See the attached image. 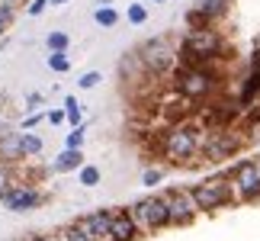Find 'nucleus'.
I'll list each match as a JSON object with an SVG mask.
<instances>
[{
    "instance_id": "obj_1",
    "label": "nucleus",
    "mask_w": 260,
    "mask_h": 241,
    "mask_svg": "<svg viewBox=\"0 0 260 241\" xmlns=\"http://www.w3.org/2000/svg\"><path fill=\"white\" fill-rule=\"evenodd\" d=\"M222 52H225V39L212 26L186 29L183 42L177 48V55L183 58V65H209V62H215V58H222Z\"/></svg>"
},
{
    "instance_id": "obj_2",
    "label": "nucleus",
    "mask_w": 260,
    "mask_h": 241,
    "mask_svg": "<svg viewBox=\"0 0 260 241\" xmlns=\"http://www.w3.org/2000/svg\"><path fill=\"white\" fill-rule=\"evenodd\" d=\"M174 87L186 103H203L218 90V74L209 65H180L174 68Z\"/></svg>"
},
{
    "instance_id": "obj_3",
    "label": "nucleus",
    "mask_w": 260,
    "mask_h": 241,
    "mask_svg": "<svg viewBox=\"0 0 260 241\" xmlns=\"http://www.w3.org/2000/svg\"><path fill=\"white\" fill-rule=\"evenodd\" d=\"M199 148H203V129L193 123H177L161 132V152L174 164H189V158H196Z\"/></svg>"
},
{
    "instance_id": "obj_4",
    "label": "nucleus",
    "mask_w": 260,
    "mask_h": 241,
    "mask_svg": "<svg viewBox=\"0 0 260 241\" xmlns=\"http://www.w3.org/2000/svg\"><path fill=\"white\" fill-rule=\"evenodd\" d=\"M135 55H138V65L154 77H164L177 68V48L167 36H154V39H148V42H142V48H138Z\"/></svg>"
},
{
    "instance_id": "obj_5",
    "label": "nucleus",
    "mask_w": 260,
    "mask_h": 241,
    "mask_svg": "<svg viewBox=\"0 0 260 241\" xmlns=\"http://www.w3.org/2000/svg\"><path fill=\"white\" fill-rule=\"evenodd\" d=\"M241 138H238L232 129H209V132L203 135V148H199V155H203L206 161H212V164H222V161L235 158L238 152H241Z\"/></svg>"
},
{
    "instance_id": "obj_6",
    "label": "nucleus",
    "mask_w": 260,
    "mask_h": 241,
    "mask_svg": "<svg viewBox=\"0 0 260 241\" xmlns=\"http://www.w3.org/2000/svg\"><path fill=\"white\" fill-rule=\"evenodd\" d=\"M128 213H132L138 232H157V228H167L171 225V209H167L164 196H145L138 199L135 206H128Z\"/></svg>"
},
{
    "instance_id": "obj_7",
    "label": "nucleus",
    "mask_w": 260,
    "mask_h": 241,
    "mask_svg": "<svg viewBox=\"0 0 260 241\" xmlns=\"http://www.w3.org/2000/svg\"><path fill=\"white\" fill-rule=\"evenodd\" d=\"M193 199H196L199 213H215V209H222L228 199H232V180L228 177L203 180V184L193 187Z\"/></svg>"
},
{
    "instance_id": "obj_8",
    "label": "nucleus",
    "mask_w": 260,
    "mask_h": 241,
    "mask_svg": "<svg viewBox=\"0 0 260 241\" xmlns=\"http://www.w3.org/2000/svg\"><path fill=\"white\" fill-rule=\"evenodd\" d=\"M232 190L238 193V199H257L260 196V161H241L232 170Z\"/></svg>"
},
{
    "instance_id": "obj_9",
    "label": "nucleus",
    "mask_w": 260,
    "mask_h": 241,
    "mask_svg": "<svg viewBox=\"0 0 260 241\" xmlns=\"http://www.w3.org/2000/svg\"><path fill=\"white\" fill-rule=\"evenodd\" d=\"M164 196V203L167 209H171V225H189L196 219V199H193V190H186V187H174V190H167Z\"/></svg>"
},
{
    "instance_id": "obj_10",
    "label": "nucleus",
    "mask_w": 260,
    "mask_h": 241,
    "mask_svg": "<svg viewBox=\"0 0 260 241\" xmlns=\"http://www.w3.org/2000/svg\"><path fill=\"white\" fill-rule=\"evenodd\" d=\"M0 203H4V209H10V213H29V209H36L42 203V193H39L36 187H29V184L13 180V184L0 193Z\"/></svg>"
},
{
    "instance_id": "obj_11",
    "label": "nucleus",
    "mask_w": 260,
    "mask_h": 241,
    "mask_svg": "<svg viewBox=\"0 0 260 241\" xmlns=\"http://www.w3.org/2000/svg\"><path fill=\"white\" fill-rule=\"evenodd\" d=\"M74 222L81 225L84 232H90L96 241H109V222H113V213H109V209H93V213L74 219Z\"/></svg>"
},
{
    "instance_id": "obj_12",
    "label": "nucleus",
    "mask_w": 260,
    "mask_h": 241,
    "mask_svg": "<svg viewBox=\"0 0 260 241\" xmlns=\"http://www.w3.org/2000/svg\"><path fill=\"white\" fill-rule=\"evenodd\" d=\"M138 238V225L128 209H119L113 213V222H109V241H135Z\"/></svg>"
},
{
    "instance_id": "obj_13",
    "label": "nucleus",
    "mask_w": 260,
    "mask_h": 241,
    "mask_svg": "<svg viewBox=\"0 0 260 241\" xmlns=\"http://www.w3.org/2000/svg\"><path fill=\"white\" fill-rule=\"evenodd\" d=\"M257 97H260V77H257L254 71H247V74L241 77V90H238V106L247 109Z\"/></svg>"
},
{
    "instance_id": "obj_14",
    "label": "nucleus",
    "mask_w": 260,
    "mask_h": 241,
    "mask_svg": "<svg viewBox=\"0 0 260 241\" xmlns=\"http://www.w3.org/2000/svg\"><path fill=\"white\" fill-rule=\"evenodd\" d=\"M81 167H84V152H81V148H64V152L55 158V164H52V170H58V174L81 170Z\"/></svg>"
},
{
    "instance_id": "obj_15",
    "label": "nucleus",
    "mask_w": 260,
    "mask_h": 241,
    "mask_svg": "<svg viewBox=\"0 0 260 241\" xmlns=\"http://www.w3.org/2000/svg\"><path fill=\"white\" fill-rule=\"evenodd\" d=\"M42 148H45L42 135L29 132V129H19V152H23V161H29V158H39V155H42Z\"/></svg>"
},
{
    "instance_id": "obj_16",
    "label": "nucleus",
    "mask_w": 260,
    "mask_h": 241,
    "mask_svg": "<svg viewBox=\"0 0 260 241\" xmlns=\"http://www.w3.org/2000/svg\"><path fill=\"white\" fill-rule=\"evenodd\" d=\"M0 158L13 161V164H16V161H23V152H19V132H16V129L0 138Z\"/></svg>"
},
{
    "instance_id": "obj_17",
    "label": "nucleus",
    "mask_w": 260,
    "mask_h": 241,
    "mask_svg": "<svg viewBox=\"0 0 260 241\" xmlns=\"http://www.w3.org/2000/svg\"><path fill=\"white\" fill-rule=\"evenodd\" d=\"M228 4H232V0H203V4H196V10L209 19V23H215V19H222L228 13Z\"/></svg>"
},
{
    "instance_id": "obj_18",
    "label": "nucleus",
    "mask_w": 260,
    "mask_h": 241,
    "mask_svg": "<svg viewBox=\"0 0 260 241\" xmlns=\"http://www.w3.org/2000/svg\"><path fill=\"white\" fill-rule=\"evenodd\" d=\"M93 23H96V26H103V29H113V26L119 23V13H116L113 7H96Z\"/></svg>"
},
{
    "instance_id": "obj_19",
    "label": "nucleus",
    "mask_w": 260,
    "mask_h": 241,
    "mask_svg": "<svg viewBox=\"0 0 260 241\" xmlns=\"http://www.w3.org/2000/svg\"><path fill=\"white\" fill-rule=\"evenodd\" d=\"M45 45H48V52H68L71 39H68V33L55 29V33H48V36H45Z\"/></svg>"
},
{
    "instance_id": "obj_20",
    "label": "nucleus",
    "mask_w": 260,
    "mask_h": 241,
    "mask_svg": "<svg viewBox=\"0 0 260 241\" xmlns=\"http://www.w3.org/2000/svg\"><path fill=\"white\" fill-rule=\"evenodd\" d=\"M48 68H52L55 74H68L71 71V58H68V52H48Z\"/></svg>"
},
{
    "instance_id": "obj_21",
    "label": "nucleus",
    "mask_w": 260,
    "mask_h": 241,
    "mask_svg": "<svg viewBox=\"0 0 260 241\" xmlns=\"http://www.w3.org/2000/svg\"><path fill=\"white\" fill-rule=\"evenodd\" d=\"M61 238H64V241H96V238L90 235V232H84V228L77 225V222H71V225H64V232H61Z\"/></svg>"
},
{
    "instance_id": "obj_22",
    "label": "nucleus",
    "mask_w": 260,
    "mask_h": 241,
    "mask_svg": "<svg viewBox=\"0 0 260 241\" xmlns=\"http://www.w3.org/2000/svg\"><path fill=\"white\" fill-rule=\"evenodd\" d=\"M13 19H16V10L0 0V39H4V36H7V29L13 26Z\"/></svg>"
},
{
    "instance_id": "obj_23",
    "label": "nucleus",
    "mask_w": 260,
    "mask_h": 241,
    "mask_svg": "<svg viewBox=\"0 0 260 241\" xmlns=\"http://www.w3.org/2000/svg\"><path fill=\"white\" fill-rule=\"evenodd\" d=\"M64 116H68V123L71 126H81L84 119H81V103H77L74 97H64Z\"/></svg>"
},
{
    "instance_id": "obj_24",
    "label": "nucleus",
    "mask_w": 260,
    "mask_h": 241,
    "mask_svg": "<svg viewBox=\"0 0 260 241\" xmlns=\"http://www.w3.org/2000/svg\"><path fill=\"white\" fill-rule=\"evenodd\" d=\"M84 138H87V129H84V123H81V126H74L71 132H68L64 148H84Z\"/></svg>"
},
{
    "instance_id": "obj_25",
    "label": "nucleus",
    "mask_w": 260,
    "mask_h": 241,
    "mask_svg": "<svg viewBox=\"0 0 260 241\" xmlns=\"http://www.w3.org/2000/svg\"><path fill=\"white\" fill-rule=\"evenodd\" d=\"M13 161H7V158H0V193H4V190L13 184Z\"/></svg>"
},
{
    "instance_id": "obj_26",
    "label": "nucleus",
    "mask_w": 260,
    "mask_h": 241,
    "mask_svg": "<svg viewBox=\"0 0 260 241\" xmlns=\"http://www.w3.org/2000/svg\"><path fill=\"white\" fill-rule=\"evenodd\" d=\"M125 16H128V23H132V26H142L145 19H148V7H145V4H132Z\"/></svg>"
},
{
    "instance_id": "obj_27",
    "label": "nucleus",
    "mask_w": 260,
    "mask_h": 241,
    "mask_svg": "<svg viewBox=\"0 0 260 241\" xmlns=\"http://www.w3.org/2000/svg\"><path fill=\"white\" fill-rule=\"evenodd\" d=\"M81 184H84V187H96V184H100V167L84 164V167H81Z\"/></svg>"
},
{
    "instance_id": "obj_28",
    "label": "nucleus",
    "mask_w": 260,
    "mask_h": 241,
    "mask_svg": "<svg viewBox=\"0 0 260 241\" xmlns=\"http://www.w3.org/2000/svg\"><path fill=\"white\" fill-rule=\"evenodd\" d=\"M186 26H189V29H199V26H212V23H209V19L193 7V10H186Z\"/></svg>"
},
{
    "instance_id": "obj_29",
    "label": "nucleus",
    "mask_w": 260,
    "mask_h": 241,
    "mask_svg": "<svg viewBox=\"0 0 260 241\" xmlns=\"http://www.w3.org/2000/svg\"><path fill=\"white\" fill-rule=\"evenodd\" d=\"M100 80H103V74H100V71H87V74H81L77 87H81V90H90V87H96Z\"/></svg>"
},
{
    "instance_id": "obj_30",
    "label": "nucleus",
    "mask_w": 260,
    "mask_h": 241,
    "mask_svg": "<svg viewBox=\"0 0 260 241\" xmlns=\"http://www.w3.org/2000/svg\"><path fill=\"white\" fill-rule=\"evenodd\" d=\"M48 7H52V0H29V4H26V13L29 16H42Z\"/></svg>"
},
{
    "instance_id": "obj_31",
    "label": "nucleus",
    "mask_w": 260,
    "mask_h": 241,
    "mask_svg": "<svg viewBox=\"0 0 260 241\" xmlns=\"http://www.w3.org/2000/svg\"><path fill=\"white\" fill-rule=\"evenodd\" d=\"M161 177H164V170L151 167V170H145V174H142V184L145 187H157V184H161Z\"/></svg>"
},
{
    "instance_id": "obj_32",
    "label": "nucleus",
    "mask_w": 260,
    "mask_h": 241,
    "mask_svg": "<svg viewBox=\"0 0 260 241\" xmlns=\"http://www.w3.org/2000/svg\"><path fill=\"white\" fill-rule=\"evenodd\" d=\"M39 123H42V113H32V116H26L23 123H19V129H36Z\"/></svg>"
},
{
    "instance_id": "obj_33",
    "label": "nucleus",
    "mask_w": 260,
    "mask_h": 241,
    "mask_svg": "<svg viewBox=\"0 0 260 241\" xmlns=\"http://www.w3.org/2000/svg\"><path fill=\"white\" fill-rule=\"evenodd\" d=\"M45 119H48V123H52V126H61L68 116H64V109H52V113H48Z\"/></svg>"
},
{
    "instance_id": "obj_34",
    "label": "nucleus",
    "mask_w": 260,
    "mask_h": 241,
    "mask_svg": "<svg viewBox=\"0 0 260 241\" xmlns=\"http://www.w3.org/2000/svg\"><path fill=\"white\" fill-rule=\"evenodd\" d=\"M26 106L29 109H39V106H42V94H29L26 97Z\"/></svg>"
},
{
    "instance_id": "obj_35",
    "label": "nucleus",
    "mask_w": 260,
    "mask_h": 241,
    "mask_svg": "<svg viewBox=\"0 0 260 241\" xmlns=\"http://www.w3.org/2000/svg\"><path fill=\"white\" fill-rule=\"evenodd\" d=\"M251 71L260 77V52H254V55H251Z\"/></svg>"
},
{
    "instance_id": "obj_36",
    "label": "nucleus",
    "mask_w": 260,
    "mask_h": 241,
    "mask_svg": "<svg viewBox=\"0 0 260 241\" xmlns=\"http://www.w3.org/2000/svg\"><path fill=\"white\" fill-rule=\"evenodd\" d=\"M7 132H13V126H10V123H7V119H4V116H0V138H4Z\"/></svg>"
},
{
    "instance_id": "obj_37",
    "label": "nucleus",
    "mask_w": 260,
    "mask_h": 241,
    "mask_svg": "<svg viewBox=\"0 0 260 241\" xmlns=\"http://www.w3.org/2000/svg\"><path fill=\"white\" fill-rule=\"evenodd\" d=\"M4 4H10V7H13V10H19V7H26L29 0H4Z\"/></svg>"
},
{
    "instance_id": "obj_38",
    "label": "nucleus",
    "mask_w": 260,
    "mask_h": 241,
    "mask_svg": "<svg viewBox=\"0 0 260 241\" xmlns=\"http://www.w3.org/2000/svg\"><path fill=\"white\" fill-rule=\"evenodd\" d=\"M64 4H71V0H52V7H64Z\"/></svg>"
},
{
    "instance_id": "obj_39",
    "label": "nucleus",
    "mask_w": 260,
    "mask_h": 241,
    "mask_svg": "<svg viewBox=\"0 0 260 241\" xmlns=\"http://www.w3.org/2000/svg\"><path fill=\"white\" fill-rule=\"evenodd\" d=\"M48 241H64V238H48Z\"/></svg>"
},
{
    "instance_id": "obj_40",
    "label": "nucleus",
    "mask_w": 260,
    "mask_h": 241,
    "mask_svg": "<svg viewBox=\"0 0 260 241\" xmlns=\"http://www.w3.org/2000/svg\"><path fill=\"white\" fill-rule=\"evenodd\" d=\"M151 4H164V0H151Z\"/></svg>"
}]
</instances>
